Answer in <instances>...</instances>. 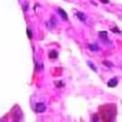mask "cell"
Here are the masks:
<instances>
[{"instance_id":"cell-11","label":"cell","mask_w":122,"mask_h":122,"mask_svg":"<svg viewBox=\"0 0 122 122\" xmlns=\"http://www.w3.org/2000/svg\"><path fill=\"white\" fill-rule=\"evenodd\" d=\"M103 64H105V65H107V66H112V63H109L108 61H103Z\"/></svg>"},{"instance_id":"cell-10","label":"cell","mask_w":122,"mask_h":122,"mask_svg":"<svg viewBox=\"0 0 122 122\" xmlns=\"http://www.w3.org/2000/svg\"><path fill=\"white\" fill-rule=\"evenodd\" d=\"M112 31H113V32H115V33H120V30H119V29L117 28V27H114V28H113V29H112Z\"/></svg>"},{"instance_id":"cell-8","label":"cell","mask_w":122,"mask_h":122,"mask_svg":"<svg viewBox=\"0 0 122 122\" xmlns=\"http://www.w3.org/2000/svg\"><path fill=\"white\" fill-rule=\"evenodd\" d=\"M55 85L57 87H63L64 86V83H63L62 81H55Z\"/></svg>"},{"instance_id":"cell-12","label":"cell","mask_w":122,"mask_h":122,"mask_svg":"<svg viewBox=\"0 0 122 122\" xmlns=\"http://www.w3.org/2000/svg\"><path fill=\"white\" fill-rule=\"evenodd\" d=\"M102 3H104V4H107V3H109V0H100Z\"/></svg>"},{"instance_id":"cell-4","label":"cell","mask_w":122,"mask_h":122,"mask_svg":"<svg viewBox=\"0 0 122 122\" xmlns=\"http://www.w3.org/2000/svg\"><path fill=\"white\" fill-rule=\"evenodd\" d=\"M58 12H59V14H60V16L61 17L64 19V20H67V18H68V16H67V14H66V12L62 9V8H58Z\"/></svg>"},{"instance_id":"cell-6","label":"cell","mask_w":122,"mask_h":122,"mask_svg":"<svg viewBox=\"0 0 122 122\" xmlns=\"http://www.w3.org/2000/svg\"><path fill=\"white\" fill-rule=\"evenodd\" d=\"M89 49L90 50H92V51H98L99 50V46L98 45H93V44H90L89 45Z\"/></svg>"},{"instance_id":"cell-5","label":"cell","mask_w":122,"mask_h":122,"mask_svg":"<svg viewBox=\"0 0 122 122\" xmlns=\"http://www.w3.org/2000/svg\"><path fill=\"white\" fill-rule=\"evenodd\" d=\"M76 15H77V17L80 19L81 21H84L86 19V17H85V15H84V13H82V12H77L76 13Z\"/></svg>"},{"instance_id":"cell-2","label":"cell","mask_w":122,"mask_h":122,"mask_svg":"<svg viewBox=\"0 0 122 122\" xmlns=\"http://www.w3.org/2000/svg\"><path fill=\"white\" fill-rule=\"evenodd\" d=\"M117 84H118V80H117L116 78H112L108 81V86L109 87H115V86H117Z\"/></svg>"},{"instance_id":"cell-1","label":"cell","mask_w":122,"mask_h":122,"mask_svg":"<svg viewBox=\"0 0 122 122\" xmlns=\"http://www.w3.org/2000/svg\"><path fill=\"white\" fill-rule=\"evenodd\" d=\"M36 111L37 112H39V113H42V112H44L46 110V106H45V104L44 103H37L36 104Z\"/></svg>"},{"instance_id":"cell-9","label":"cell","mask_w":122,"mask_h":122,"mask_svg":"<svg viewBox=\"0 0 122 122\" xmlns=\"http://www.w3.org/2000/svg\"><path fill=\"white\" fill-rule=\"evenodd\" d=\"M27 36H28V38H32V33H31V30H30V29H27Z\"/></svg>"},{"instance_id":"cell-3","label":"cell","mask_w":122,"mask_h":122,"mask_svg":"<svg viewBox=\"0 0 122 122\" xmlns=\"http://www.w3.org/2000/svg\"><path fill=\"white\" fill-rule=\"evenodd\" d=\"M58 57V52L56 50H51V51L49 52V58L50 59H55V58Z\"/></svg>"},{"instance_id":"cell-7","label":"cell","mask_w":122,"mask_h":122,"mask_svg":"<svg viewBox=\"0 0 122 122\" xmlns=\"http://www.w3.org/2000/svg\"><path fill=\"white\" fill-rule=\"evenodd\" d=\"M88 65H89V66H90V68H91L92 70H93V71H94V72H97V68H96V66H95V65H93V64H92V63H91L90 61H88Z\"/></svg>"}]
</instances>
